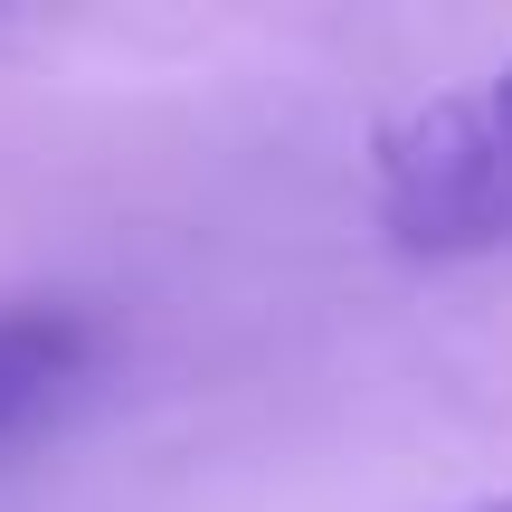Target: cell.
Here are the masks:
<instances>
[{
	"mask_svg": "<svg viewBox=\"0 0 512 512\" xmlns=\"http://www.w3.org/2000/svg\"><path fill=\"white\" fill-rule=\"evenodd\" d=\"M465 512H512V494H503V503H465Z\"/></svg>",
	"mask_w": 512,
	"mask_h": 512,
	"instance_id": "obj_2",
	"label": "cell"
},
{
	"mask_svg": "<svg viewBox=\"0 0 512 512\" xmlns=\"http://www.w3.org/2000/svg\"><path fill=\"white\" fill-rule=\"evenodd\" d=\"M370 200H380L389 247L408 256L512 247V57L380 133Z\"/></svg>",
	"mask_w": 512,
	"mask_h": 512,
	"instance_id": "obj_1",
	"label": "cell"
}]
</instances>
